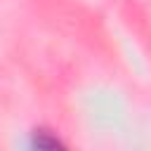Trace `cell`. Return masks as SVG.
I'll return each instance as SVG.
<instances>
[{
    "mask_svg": "<svg viewBox=\"0 0 151 151\" xmlns=\"http://www.w3.org/2000/svg\"><path fill=\"white\" fill-rule=\"evenodd\" d=\"M31 151H66V146L59 142V137H54L47 130H35L33 139H31Z\"/></svg>",
    "mask_w": 151,
    "mask_h": 151,
    "instance_id": "obj_1",
    "label": "cell"
}]
</instances>
